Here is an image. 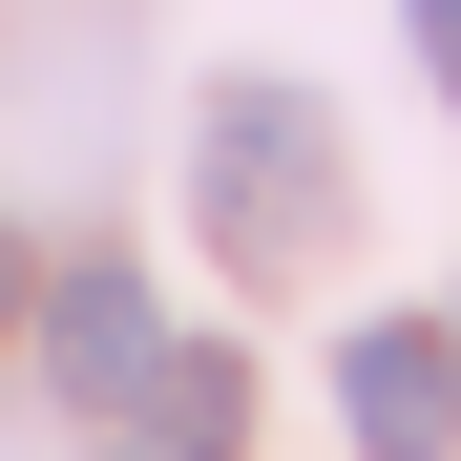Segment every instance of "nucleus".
<instances>
[{"instance_id":"nucleus-1","label":"nucleus","mask_w":461,"mask_h":461,"mask_svg":"<svg viewBox=\"0 0 461 461\" xmlns=\"http://www.w3.org/2000/svg\"><path fill=\"white\" fill-rule=\"evenodd\" d=\"M189 210H210V252H230V273H315V252H336V210H357L336 105H315V85H210V126H189Z\"/></svg>"},{"instance_id":"nucleus-3","label":"nucleus","mask_w":461,"mask_h":461,"mask_svg":"<svg viewBox=\"0 0 461 461\" xmlns=\"http://www.w3.org/2000/svg\"><path fill=\"white\" fill-rule=\"evenodd\" d=\"M147 357H168L147 273H105V252H85V273L42 294V377H63V399H105V420H126V399H147Z\"/></svg>"},{"instance_id":"nucleus-4","label":"nucleus","mask_w":461,"mask_h":461,"mask_svg":"<svg viewBox=\"0 0 461 461\" xmlns=\"http://www.w3.org/2000/svg\"><path fill=\"white\" fill-rule=\"evenodd\" d=\"M230 440H252V357H147V399H126L105 461H230Z\"/></svg>"},{"instance_id":"nucleus-2","label":"nucleus","mask_w":461,"mask_h":461,"mask_svg":"<svg viewBox=\"0 0 461 461\" xmlns=\"http://www.w3.org/2000/svg\"><path fill=\"white\" fill-rule=\"evenodd\" d=\"M336 399H357V461H461V336H420V315H357Z\"/></svg>"},{"instance_id":"nucleus-6","label":"nucleus","mask_w":461,"mask_h":461,"mask_svg":"<svg viewBox=\"0 0 461 461\" xmlns=\"http://www.w3.org/2000/svg\"><path fill=\"white\" fill-rule=\"evenodd\" d=\"M0 294H22V252H0Z\"/></svg>"},{"instance_id":"nucleus-5","label":"nucleus","mask_w":461,"mask_h":461,"mask_svg":"<svg viewBox=\"0 0 461 461\" xmlns=\"http://www.w3.org/2000/svg\"><path fill=\"white\" fill-rule=\"evenodd\" d=\"M399 22H420V63H440V85H461V0H399Z\"/></svg>"}]
</instances>
